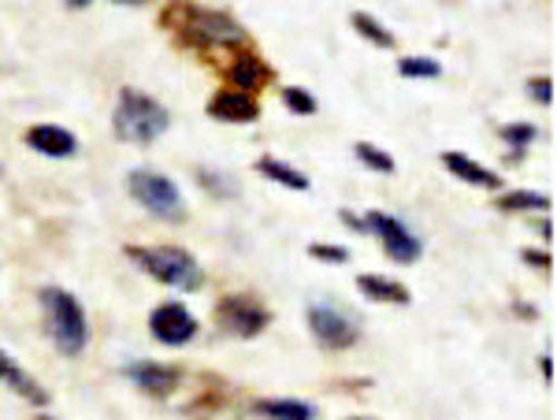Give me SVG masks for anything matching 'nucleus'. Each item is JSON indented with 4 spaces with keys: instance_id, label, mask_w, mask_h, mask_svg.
<instances>
[{
    "instance_id": "f257e3e1",
    "label": "nucleus",
    "mask_w": 557,
    "mask_h": 420,
    "mask_svg": "<svg viewBox=\"0 0 557 420\" xmlns=\"http://www.w3.org/2000/svg\"><path fill=\"white\" fill-rule=\"evenodd\" d=\"M168 127H172V112L149 97L146 89H134V86H123L120 89V101L112 109V134L127 146H152Z\"/></svg>"
},
{
    "instance_id": "f03ea898",
    "label": "nucleus",
    "mask_w": 557,
    "mask_h": 420,
    "mask_svg": "<svg viewBox=\"0 0 557 420\" xmlns=\"http://www.w3.org/2000/svg\"><path fill=\"white\" fill-rule=\"evenodd\" d=\"M38 306L45 317V332L64 357H78L89 343V320L83 301L64 287H41Z\"/></svg>"
},
{
    "instance_id": "7ed1b4c3",
    "label": "nucleus",
    "mask_w": 557,
    "mask_h": 420,
    "mask_svg": "<svg viewBox=\"0 0 557 420\" xmlns=\"http://www.w3.org/2000/svg\"><path fill=\"white\" fill-rule=\"evenodd\" d=\"M127 257L152 275L157 283L172 291H201L205 287V268L201 261L183 246H127Z\"/></svg>"
},
{
    "instance_id": "20e7f679",
    "label": "nucleus",
    "mask_w": 557,
    "mask_h": 420,
    "mask_svg": "<svg viewBox=\"0 0 557 420\" xmlns=\"http://www.w3.org/2000/svg\"><path fill=\"white\" fill-rule=\"evenodd\" d=\"M127 194L149 217L164 220V223H183L186 220V198L175 186L172 175L157 172V168H134L127 175Z\"/></svg>"
},
{
    "instance_id": "39448f33",
    "label": "nucleus",
    "mask_w": 557,
    "mask_h": 420,
    "mask_svg": "<svg viewBox=\"0 0 557 420\" xmlns=\"http://www.w3.org/2000/svg\"><path fill=\"white\" fill-rule=\"evenodd\" d=\"M172 20H183V41L190 45H246V26L235 15L215 12V8H197V4H172Z\"/></svg>"
},
{
    "instance_id": "423d86ee",
    "label": "nucleus",
    "mask_w": 557,
    "mask_h": 420,
    "mask_svg": "<svg viewBox=\"0 0 557 420\" xmlns=\"http://www.w3.org/2000/svg\"><path fill=\"white\" fill-rule=\"evenodd\" d=\"M364 235H375L383 243V254L391 257L394 264H412L424 254V238L412 235V231L401 223L398 217H386V212H364Z\"/></svg>"
},
{
    "instance_id": "0eeeda50",
    "label": "nucleus",
    "mask_w": 557,
    "mask_h": 420,
    "mask_svg": "<svg viewBox=\"0 0 557 420\" xmlns=\"http://www.w3.org/2000/svg\"><path fill=\"white\" fill-rule=\"evenodd\" d=\"M215 320H220V328L227 335L257 338L268 324H272V312L260 306L257 298H246V294H227V298H220V306H215Z\"/></svg>"
},
{
    "instance_id": "6e6552de",
    "label": "nucleus",
    "mask_w": 557,
    "mask_h": 420,
    "mask_svg": "<svg viewBox=\"0 0 557 420\" xmlns=\"http://www.w3.org/2000/svg\"><path fill=\"white\" fill-rule=\"evenodd\" d=\"M309 332L317 335L320 346L327 350H349V346L361 343V324L354 317H346L343 309L335 306H309Z\"/></svg>"
},
{
    "instance_id": "1a4fd4ad",
    "label": "nucleus",
    "mask_w": 557,
    "mask_h": 420,
    "mask_svg": "<svg viewBox=\"0 0 557 420\" xmlns=\"http://www.w3.org/2000/svg\"><path fill=\"white\" fill-rule=\"evenodd\" d=\"M149 332L157 343L178 350V346L194 343L197 332H201V324H197L194 312L186 306H178V301H160V306L149 312Z\"/></svg>"
},
{
    "instance_id": "9d476101",
    "label": "nucleus",
    "mask_w": 557,
    "mask_h": 420,
    "mask_svg": "<svg viewBox=\"0 0 557 420\" xmlns=\"http://www.w3.org/2000/svg\"><path fill=\"white\" fill-rule=\"evenodd\" d=\"M123 372H127V380L134 387L146 391L152 398H172L178 391V383H183V369L164 365V361H131Z\"/></svg>"
},
{
    "instance_id": "9b49d317",
    "label": "nucleus",
    "mask_w": 557,
    "mask_h": 420,
    "mask_svg": "<svg viewBox=\"0 0 557 420\" xmlns=\"http://www.w3.org/2000/svg\"><path fill=\"white\" fill-rule=\"evenodd\" d=\"M23 141L30 149H38L41 157H52V160H67L78 153V138L67 127H60V123H38V127H30L23 134Z\"/></svg>"
},
{
    "instance_id": "f8f14e48",
    "label": "nucleus",
    "mask_w": 557,
    "mask_h": 420,
    "mask_svg": "<svg viewBox=\"0 0 557 420\" xmlns=\"http://www.w3.org/2000/svg\"><path fill=\"white\" fill-rule=\"evenodd\" d=\"M205 112L220 123H253L260 115V104H257V97L238 94V89H220V94H212V101L205 104Z\"/></svg>"
},
{
    "instance_id": "ddd939ff",
    "label": "nucleus",
    "mask_w": 557,
    "mask_h": 420,
    "mask_svg": "<svg viewBox=\"0 0 557 420\" xmlns=\"http://www.w3.org/2000/svg\"><path fill=\"white\" fill-rule=\"evenodd\" d=\"M227 78H231V86H235L238 94L253 97L257 89H264L275 78V67H268L257 52H238V57L231 60V67H227Z\"/></svg>"
},
{
    "instance_id": "4468645a",
    "label": "nucleus",
    "mask_w": 557,
    "mask_h": 420,
    "mask_svg": "<svg viewBox=\"0 0 557 420\" xmlns=\"http://www.w3.org/2000/svg\"><path fill=\"white\" fill-rule=\"evenodd\" d=\"M0 383H4V387L12 391V395L34 402V406H45V402H49V395H45L41 383L34 380L30 372H26L12 354H4V350H0Z\"/></svg>"
},
{
    "instance_id": "2eb2a0df",
    "label": "nucleus",
    "mask_w": 557,
    "mask_h": 420,
    "mask_svg": "<svg viewBox=\"0 0 557 420\" xmlns=\"http://www.w3.org/2000/svg\"><path fill=\"white\" fill-rule=\"evenodd\" d=\"M443 168H446V172H454L457 178H461V183H469V186H483V190H498V186H502L498 172L475 164L469 153H457V149H446V153H443Z\"/></svg>"
},
{
    "instance_id": "dca6fc26",
    "label": "nucleus",
    "mask_w": 557,
    "mask_h": 420,
    "mask_svg": "<svg viewBox=\"0 0 557 420\" xmlns=\"http://www.w3.org/2000/svg\"><path fill=\"white\" fill-rule=\"evenodd\" d=\"M357 291L372 301H386V306H409L412 301V291L406 287V283L386 280V275H375V272L357 275Z\"/></svg>"
},
{
    "instance_id": "f3484780",
    "label": "nucleus",
    "mask_w": 557,
    "mask_h": 420,
    "mask_svg": "<svg viewBox=\"0 0 557 420\" xmlns=\"http://www.w3.org/2000/svg\"><path fill=\"white\" fill-rule=\"evenodd\" d=\"M253 413L264 420H317L320 409L309 406V402H298V398H257Z\"/></svg>"
},
{
    "instance_id": "a211bd4d",
    "label": "nucleus",
    "mask_w": 557,
    "mask_h": 420,
    "mask_svg": "<svg viewBox=\"0 0 557 420\" xmlns=\"http://www.w3.org/2000/svg\"><path fill=\"white\" fill-rule=\"evenodd\" d=\"M257 172L264 178H272L275 186H286V190H309V175L298 172L294 164H286V160H275V157H260L257 160Z\"/></svg>"
},
{
    "instance_id": "6ab92c4d",
    "label": "nucleus",
    "mask_w": 557,
    "mask_h": 420,
    "mask_svg": "<svg viewBox=\"0 0 557 420\" xmlns=\"http://www.w3.org/2000/svg\"><path fill=\"white\" fill-rule=\"evenodd\" d=\"M494 209L498 212H550L554 201L546 194H535V190H506L494 198Z\"/></svg>"
},
{
    "instance_id": "aec40b11",
    "label": "nucleus",
    "mask_w": 557,
    "mask_h": 420,
    "mask_svg": "<svg viewBox=\"0 0 557 420\" xmlns=\"http://www.w3.org/2000/svg\"><path fill=\"white\" fill-rule=\"evenodd\" d=\"M349 26H354V30L361 34L368 45H375V49H394V45H398L394 30H386V26L375 20V15H368V12H354V15H349Z\"/></svg>"
},
{
    "instance_id": "412c9836",
    "label": "nucleus",
    "mask_w": 557,
    "mask_h": 420,
    "mask_svg": "<svg viewBox=\"0 0 557 420\" xmlns=\"http://www.w3.org/2000/svg\"><path fill=\"white\" fill-rule=\"evenodd\" d=\"M354 157L361 160V164L372 168V172H380V175H394V157L386 153V149L372 146V141H357V146H354Z\"/></svg>"
},
{
    "instance_id": "4be33fe9",
    "label": "nucleus",
    "mask_w": 557,
    "mask_h": 420,
    "mask_svg": "<svg viewBox=\"0 0 557 420\" xmlns=\"http://www.w3.org/2000/svg\"><path fill=\"white\" fill-rule=\"evenodd\" d=\"M398 75L401 78H438L443 75V64H438L435 57H401Z\"/></svg>"
},
{
    "instance_id": "5701e85b",
    "label": "nucleus",
    "mask_w": 557,
    "mask_h": 420,
    "mask_svg": "<svg viewBox=\"0 0 557 420\" xmlns=\"http://www.w3.org/2000/svg\"><path fill=\"white\" fill-rule=\"evenodd\" d=\"M502 138L513 146V157L509 160H520L524 157V146H532V141L539 138V127L535 123H509V127H502Z\"/></svg>"
},
{
    "instance_id": "b1692460",
    "label": "nucleus",
    "mask_w": 557,
    "mask_h": 420,
    "mask_svg": "<svg viewBox=\"0 0 557 420\" xmlns=\"http://www.w3.org/2000/svg\"><path fill=\"white\" fill-rule=\"evenodd\" d=\"M197 183L205 186L209 194H215V198H235V178L223 175V172H212V168H197Z\"/></svg>"
},
{
    "instance_id": "393cba45",
    "label": "nucleus",
    "mask_w": 557,
    "mask_h": 420,
    "mask_svg": "<svg viewBox=\"0 0 557 420\" xmlns=\"http://www.w3.org/2000/svg\"><path fill=\"white\" fill-rule=\"evenodd\" d=\"M283 104L290 109L294 115H317V97L309 94V89H301V86H283Z\"/></svg>"
},
{
    "instance_id": "a878e982",
    "label": "nucleus",
    "mask_w": 557,
    "mask_h": 420,
    "mask_svg": "<svg viewBox=\"0 0 557 420\" xmlns=\"http://www.w3.org/2000/svg\"><path fill=\"white\" fill-rule=\"evenodd\" d=\"M309 254L317 257V261H327V264H346L349 261V249L346 246H327V243H312Z\"/></svg>"
},
{
    "instance_id": "bb28decb",
    "label": "nucleus",
    "mask_w": 557,
    "mask_h": 420,
    "mask_svg": "<svg viewBox=\"0 0 557 420\" xmlns=\"http://www.w3.org/2000/svg\"><path fill=\"white\" fill-rule=\"evenodd\" d=\"M528 97H532L535 104H550L554 101V78H546V75L528 78Z\"/></svg>"
},
{
    "instance_id": "cd10ccee",
    "label": "nucleus",
    "mask_w": 557,
    "mask_h": 420,
    "mask_svg": "<svg viewBox=\"0 0 557 420\" xmlns=\"http://www.w3.org/2000/svg\"><path fill=\"white\" fill-rule=\"evenodd\" d=\"M524 264L539 268V272H550V268H554V257L546 254V249H524Z\"/></svg>"
},
{
    "instance_id": "c85d7f7f",
    "label": "nucleus",
    "mask_w": 557,
    "mask_h": 420,
    "mask_svg": "<svg viewBox=\"0 0 557 420\" xmlns=\"http://www.w3.org/2000/svg\"><path fill=\"white\" fill-rule=\"evenodd\" d=\"M535 231H539V235L546 238V243H550V238H554V223L546 220V217H543V220H535Z\"/></svg>"
},
{
    "instance_id": "c756f323",
    "label": "nucleus",
    "mask_w": 557,
    "mask_h": 420,
    "mask_svg": "<svg viewBox=\"0 0 557 420\" xmlns=\"http://www.w3.org/2000/svg\"><path fill=\"white\" fill-rule=\"evenodd\" d=\"M539 372H543L546 380H554V357L546 354V357H539Z\"/></svg>"
},
{
    "instance_id": "7c9ffc66",
    "label": "nucleus",
    "mask_w": 557,
    "mask_h": 420,
    "mask_svg": "<svg viewBox=\"0 0 557 420\" xmlns=\"http://www.w3.org/2000/svg\"><path fill=\"white\" fill-rule=\"evenodd\" d=\"M64 8H71V12H83V8H89L86 0H64Z\"/></svg>"
},
{
    "instance_id": "2f4dec72",
    "label": "nucleus",
    "mask_w": 557,
    "mask_h": 420,
    "mask_svg": "<svg viewBox=\"0 0 557 420\" xmlns=\"http://www.w3.org/2000/svg\"><path fill=\"white\" fill-rule=\"evenodd\" d=\"M517 312H520V317H535V309L528 306V301H517Z\"/></svg>"
},
{
    "instance_id": "473e14b6",
    "label": "nucleus",
    "mask_w": 557,
    "mask_h": 420,
    "mask_svg": "<svg viewBox=\"0 0 557 420\" xmlns=\"http://www.w3.org/2000/svg\"><path fill=\"white\" fill-rule=\"evenodd\" d=\"M38 420H57V417H49V413H38Z\"/></svg>"
},
{
    "instance_id": "72a5a7b5",
    "label": "nucleus",
    "mask_w": 557,
    "mask_h": 420,
    "mask_svg": "<svg viewBox=\"0 0 557 420\" xmlns=\"http://www.w3.org/2000/svg\"><path fill=\"white\" fill-rule=\"evenodd\" d=\"M346 420H375V417H346Z\"/></svg>"
}]
</instances>
